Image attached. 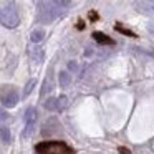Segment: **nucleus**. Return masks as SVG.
Listing matches in <instances>:
<instances>
[{
  "label": "nucleus",
  "mask_w": 154,
  "mask_h": 154,
  "mask_svg": "<svg viewBox=\"0 0 154 154\" xmlns=\"http://www.w3.org/2000/svg\"><path fill=\"white\" fill-rule=\"evenodd\" d=\"M134 5L137 7V12H141L143 15H154V2H151V0L136 2Z\"/></svg>",
  "instance_id": "obj_6"
},
{
  "label": "nucleus",
  "mask_w": 154,
  "mask_h": 154,
  "mask_svg": "<svg viewBox=\"0 0 154 154\" xmlns=\"http://www.w3.org/2000/svg\"><path fill=\"white\" fill-rule=\"evenodd\" d=\"M38 22L40 23H51L55 18L61 17L65 8L70 7L71 2H65V0H58V2H38Z\"/></svg>",
  "instance_id": "obj_1"
},
{
  "label": "nucleus",
  "mask_w": 154,
  "mask_h": 154,
  "mask_svg": "<svg viewBox=\"0 0 154 154\" xmlns=\"http://www.w3.org/2000/svg\"><path fill=\"white\" fill-rule=\"evenodd\" d=\"M18 100H20L18 91L14 86H2V90H0V103L4 104L5 108L17 106Z\"/></svg>",
  "instance_id": "obj_4"
},
{
  "label": "nucleus",
  "mask_w": 154,
  "mask_h": 154,
  "mask_svg": "<svg viewBox=\"0 0 154 154\" xmlns=\"http://www.w3.org/2000/svg\"><path fill=\"white\" fill-rule=\"evenodd\" d=\"M30 57L33 58L37 63H42V61H43V57H45L43 48H42V47H33V48H30Z\"/></svg>",
  "instance_id": "obj_7"
},
{
  "label": "nucleus",
  "mask_w": 154,
  "mask_h": 154,
  "mask_svg": "<svg viewBox=\"0 0 154 154\" xmlns=\"http://www.w3.org/2000/svg\"><path fill=\"white\" fill-rule=\"evenodd\" d=\"M43 38H45V32L42 30V28H37V30H33L30 33V40L33 42V43H40Z\"/></svg>",
  "instance_id": "obj_10"
},
{
  "label": "nucleus",
  "mask_w": 154,
  "mask_h": 154,
  "mask_svg": "<svg viewBox=\"0 0 154 154\" xmlns=\"http://www.w3.org/2000/svg\"><path fill=\"white\" fill-rule=\"evenodd\" d=\"M58 83H60V86H68V85L71 83L70 71H60V73H58Z\"/></svg>",
  "instance_id": "obj_8"
},
{
  "label": "nucleus",
  "mask_w": 154,
  "mask_h": 154,
  "mask_svg": "<svg viewBox=\"0 0 154 154\" xmlns=\"http://www.w3.org/2000/svg\"><path fill=\"white\" fill-rule=\"evenodd\" d=\"M151 55H152V57H154V50H151Z\"/></svg>",
  "instance_id": "obj_19"
},
{
  "label": "nucleus",
  "mask_w": 154,
  "mask_h": 154,
  "mask_svg": "<svg viewBox=\"0 0 154 154\" xmlns=\"http://www.w3.org/2000/svg\"><path fill=\"white\" fill-rule=\"evenodd\" d=\"M25 129H23V137H28L35 128V121H37V109L35 108H27L25 109Z\"/></svg>",
  "instance_id": "obj_5"
},
{
  "label": "nucleus",
  "mask_w": 154,
  "mask_h": 154,
  "mask_svg": "<svg viewBox=\"0 0 154 154\" xmlns=\"http://www.w3.org/2000/svg\"><path fill=\"white\" fill-rule=\"evenodd\" d=\"M147 30H149V32H154V20L151 22L149 25H147Z\"/></svg>",
  "instance_id": "obj_18"
},
{
  "label": "nucleus",
  "mask_w": 154,
  "mask_h": 154,
  "mask_svg": "<svg viewBox=\"0 0 154 154\" xmlns=\"http://www.w3.org/2000/svg\"><path fill=\"white\" fill-rule=\"evenodd\" d=\"M0 139L4 144H8L12 141V134H10V129L7 126H2L0 128Z\"/></svg>",
  "instance_id": "obj_9"
},
{
  "label": "nucleus",
  "mask_w": 154,
  "mask_h": 154,
  "mask_svg": "<svg viewBox=\"0 0 154 154\" xmlns=\"http://www.w3.org/2000/svg\"><path fill=\"white\" fill-rule=\"evenodd\" d=\"M93 38H94L96 42H100V43H108V45L113 43V40H111V38L104 37V33H100V32H94V33H93Z\"/></svg>",
  "instance_id": "obj_11"
},
{
  "label": "nucleus",
  "mask_w": 154,
  "mask_h": 154,
  "mask_svg": "<svg viewBox=\"0 0 154 154\" xmlns=\"http://www.w3.org/2000/svg\"><path fill=\"white\" fill-rule=\"evenodd\" d=\"M68 70H70V71H76L78 70V63H76V61H68Z\"/></svg>",
  "instance_id": "obj_16"
},
{
  "label": "nucleus",
  "mask_w": 154,
  "mask_h": 154,
  "mask_svg": "<svg viewBox=\"0 0 154 154\" xmlns=\"http://www.w3.org/2000/svg\"><path fill=\"white\" fill-rule=\"evenodd\" d=\"M45 109L57 111V98H48V100L45 101Z\"/></svg>",
  "instance_id": "obj_14"
},
{
  "label": "nucleus",
  "mask_w": 154,
  "mask_h": 154,
  "mask_svg": "<svg viewBox=\"0 0 154 154\" xmlns=\"http://www.w3.org/2000/svg\"><path fill=\"white\" fill-rule=\"evenodd\" d=\"M7 118H8V113L4 109V108H0V123H2V121H5Z\"/></svg>",
  "instance_id": "obj_17"
},
{
  "label": "nucleus",
  "mask_w": 154,
  "mask_h": 154,
  "mask_svg": "<svg viewBox=\"0 0 154 154\" xmlns=\"http://www.w3.org/2000/svg\"><path fill=\"white\" fill-rule=\"evenodd\" d=\"M50 90H51V80L47 78V81H45V85H43V90H42V96H43L47 91H50Z\"/></svg>",
  "instance_id": "obj_15"
},
{
  "label": "nucleus",
  "mask_w": 154,
  "mask_h": 154,
  "mask_svg": "<svg viewBox=\"0 0 154 154\" xmlns=\"http://www.w3.org/2000/svg\"><path fill=\"white\" fill-rule=\"evenodd\" d=\"M0 23L7 28H15L20 23V17L14 4H8L0 8Z\"/></svg>",
  "instance_id": "obj_3"
},
{
  "label": "nucleus",
  "mask_w": 154,
  "mask_h": 154,
  "mask_svg": "<svg viewBox=\"0 0 154 154\" xmlns=\"http://www.w3.org/2000/svg\"><path fill=\"white\" fill-rule=\"evenodd\" d=\"M35 85H37V80H35V78H32V80L28 81L27 85H25V90H23V96H28V94H30L32 91H33Z\"/></svg>",
  "instance_id": "obj_13"
},
{
  "label": "nucleus",
  "mask_w": 154,
  "mask_h": 154,
  "mask_svg": "<svg viewBox=\"0 0 154 154\" xmlns=\"http://www.w3.org/2000/svg\"><path fill=\"white\" fill-rule=\"evenodd\" d=\"M35 151L38 154H75L73 149L63 141H43L35 146Z\"/></svg>",
  "instance_id": "obj_2"
},
{
  "label": "nucleus",
  "mask_w": 154,
  "mask_h": 154,
  "mask_svg": "<svg viewBox=\"0 0 154 154\" xmlns=\"http://www.w3.org/2000/svg\"><path fill=\"white\" fill-rule=\"evenodd\" d=\"M66 106H68V98L66 96L57 98V111H63Z\"/></svg>",
  "instance_id": "obj_12"
}]
</instances>
